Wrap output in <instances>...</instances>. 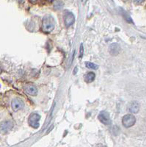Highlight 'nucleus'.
Segmentation results:
<instances>
[{
  "label": "nucleus",
  "instance_id": "obj_16",
  "mask_svg": "<svg viewBox=\"0 0 146 147\" xmlns=\"http://www.w3.org/2000/svg\"><path fill=\"white\" fill-rule=\"evenodd\" d=\"M77 69H78V68H77V67H76V68H75V69H74V71H73V74H77Z\"/></svg>",
  "mask_w": 146,
  "mask_h": 147
},
{
  "label": "nucleus",
  "instance_id": "obj_15",
  "mask_svg": "<svg viewBox=\"0 0 146 147\" xmlns=\"http://www.w3.org/2000/svg\"><path fill=\"white\" fill-rule=\"evenodd\" d=\"M145 0H134V2L135 3L137 4V5H139V4H142L143 2H144Z\"/></svg>",
  "mask_w": 146,
  "mask_h": 147
},
{
  "label": "nucleus",
  "instance_id": "obj_14",
  "mask_svg": "<svg viewBox=\"0 0 146 147\" xmlns=\"http://www.w3.org/2000/svg\"><path fill=\"white\" fill-rule=\"evenodd\" d=\"M79 57H82V56H83L84 55V47H83V44H81V45H80V50H79Z\"/></svg>",
  "mask_w": 146,
  "mask_h": 147
},
{
  "label": "nucleus",
  "instance_id": "obj_10",
  "mask_svg": "<svg viewBox=\"0 0 146 147\" xmlns=\"http://www.w3.org/2000/svg\"><path fill=\"white\" fill-rule=\"evenodd\" d=\"M139 110V104L137 101H134L130 104L129 111L131 113H137Z\"/></svg>",
  "mask_w": 146,
  "mask_h": 147
},
{
  "label": "nucleus",
  "instance_id": "obj_12",
  "mask_svg": "<svg viewBox=\"0 0 146 147\" xmlns=\"http://www.w3.org/2000/svg\"><path fill=\"white\" fill-rule=\"evenodd\" d=\"M85 65L87 69H93V70H97L98 69V65L92 62H85Z\"/></svg>",
  "mask_w": 146,
  "mask_h": 147
},
{
  "label": "nucleus",
  "instance_id": "obj_6",
  "mask_svg": "<svg viewBox=\"0 0 146 147\" xmlns=\"http://www.w3.org/2000/svg\"><path fill=\"white\" fill-rule=\"evenodd\" d=\"M13 128V123L10 121H4L0 124V131L2 133H6Z\"/></svg>",
  "mask_w": 146,
  "mask_h": 147
},
{
  "label": "nucleus",
  "instance_id": "obj_4",
  "mask_svg": "<svg viewBox=\"0 0 146 147\" xmlns=\"http://www.w3.org/2000/svg\"><path fill=\"white\" fill-rule=\"evenodd\" d=\"M40 115L37 113H33L29 117V124L32 127L38 129L40 127Z\"/></svg>",
  "mask_w": 146,
  "mask_h": 147
},
{
  "label": "nucleus",
  "instance_id": "obj_11",
  "mask_svg": "<svg viewBox=\"0 0 146 147\" xmlns=\"http://www.w3.org/2000/svg\"><path fill=\"white\" fill-rule=\"evenodd\" d=\"M95 78H96V74L94 72H88L85 76V81L87 83H91L95 80Z\"/></svg>",
  "mask_w": 146,
  "mask_h": 147
},
{
  "label": "nucleus",
  "instance_id": "obj_9",
  "mask_svg": "<svg viewBox=\"0 0 146 147\" xmlns=\"http://www.w3.org/2000/svg\"><path fill=\"white\" fill-rule=\"evenodd\" d=\"M11 106L14 111H18L19 110L23 108L24 102H22V100L16 98V99H14L12 101Z\"/></svg>",
  "mask_w": 146,
  "mask_h": 147
},
{
  "label": "nucleus",
  "instance_id": "obj_5",
  "mask_svg": "<svg viewBox=\"0 0 146 147\" xmlns=\"http://www.w3.org/2000/svg\"><path fill=\"white\" fill-rule=\"evenodd\" d=\"M98 120L104 125H110L111 124V119H110V113L107 111L103 110L100 112L99 115L98 116Z\"/></svg>",
  "mask_w": 146,
  "mask_h": 147
},
{
  "label": "nucleus",
  "instance_id": "obj_13",
  "mask_svg": "<svg viewBox=\"0 0 146 147\" xmlns=\"http://www.w3.org/2000/svg\"><path fill=\"white\" fill-rule=\"evenodd\" d=\"M63 6V3L60 2H56L54 4V8L55 9H60Z\"/></svg>",
  "mask_w": 146,
  "mask_h": 147
},
{
  "label": "nucleus",
  "instance_id": "obj_17",
  "mask_svg": "<svg viewBox=\"0 0 146 147\" xmlns=\"http://www.w3.org/2000/svg\"><path fill=\"white\" fill-rule=\"evenodd\" d=\"M81 1H82V0H81Z\"/></svg>",
  "mask_w": 146,
  "mask_h": 147
},
{
  "label": "nucleus",
  "instance_id": "obj_7",
  "mask_svg": "<svg viewBox=\"0 0 146 147\" xmlns=\"http://www.w3.org/2000/svg\"><path fill=\"white\" fill-rule=\"evenodd\" d=\"M120 47L117 43H112L109 47V52L112 56H117L120 53Z\"/></svg>",
  "mask_w": 146,
  "mask_h": 147
},
{
  "label": "nucleus",
  "instance_id": "obj_8",
  "mask_svg": "<svg viewBox=\"0 0 146 147\" xmlns=\"http://www.w3.org/2000/svg\"><path fill=\"white\" fill-rule=\"evenodd\" d=\"M24 90L30 96H35L38 94V89H37V88L35 87V85H32L31 83L27 84V85H25Z\"/></svg>",
  "mask_w": 146,
  "mask_h": 147
},
{
  "label": "nucleus",
  "instance_id": "obj_1",
  "mask_svg": "<svg viewBox=\"0 0 146 147\" xmlns=\"http://www.w3.org/2000/svg\"><path fill=\"white\" fill-rule=\"evenodd\" d=\"M55 27L54 18L52 16H46L43 17L42 22V29L43 32H51Z\"/></svg>",
  "mask_w": 146,
  "mask_h": 147
},
{
  "label": "nucleus",
  "instance_id": "obj_2",
  "mask_svg": "<svg viewBox=\"0 0 146 147\" xmlns=\"http://www.w3.org/2000/svg\"><path fill=\"white\" fill-rule=\"evenodd\" d=\"M122 123L126 128H130L135 125L136 123V118L132 114H126L123 117Z\"/></svg>",
  "mask_w": 146,
  "mask_h": 147
},
{
  "label": "nucleus",
  "instance_id": "obj_3",
  "mask_svg": "<svg viewBox=\"0 0 146 147\" xmlns=\"http://www.w3.org/2000/svg\"><path fill=\"white\" fill-rule=\"evenodd\" d=\"M63 18H64V23L66 27H71L75 22L74 15L69 10H65L63 14Z\"/></svg>",
  "mask_w": 146,
  "mask_h": 147
}]
</instances>
